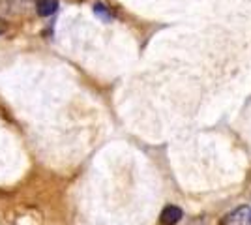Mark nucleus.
<instances>
[{
	"label": "nucleus",
	"mask_w": 251,
	"mask_h": 225,
	"mask_svg": "<svg viewBox=\"0 0 251 225\" xmlns=\"http://www.w3.org/2000/svg\"><path fill=\"white\" fill-rule=\"evenodd\" d=\"M94 13L101 19V21H111V13L105 8L103 4H96L94 6Z\"/></svg>",
	"instance_id": "nucleus-4"
},
{
	"label": "nucleus",
	"mask_w": 251,
	"mask_h": 225,
	"mask_svg": "<svg viewBox=\"0 0 251 225\" xmlns=\"http://www.w3.org/2000/svg\"><path fill=\"white\" fill-rule=\"evenodd\" d=\"M182 216H184L182 208H178L175 204H169L163 208V212L159 216V222H161V225H176L182 220Z\"/></svg>",
	"instance_id": "nucleus-2"
},
{
	"label": "nucleus",
	"mask_w": 251,
	"mask_h": 225,
	"mask_svg": "<svg viewBox=\"0 0 251 225\" xmlns=\"http://www.w3.org/2000/svg\"><path fill=\"white\" fill-rule=\"evenodd\" d=\"M58 10V0H38V13L42 17H49Z\"/></svg>",
	"instance_id": "nucleus-3"
},
{
	"label": "nucleus",
	"mask_w": 251,
	"mask_h": 225,
	"mask_svg": "<svg viewBox=\"0 0 251 225\" xmlns=\"http://www.w3.org/2000/svg\"><path fill=\"white\" fill-rule=\"evenodd\" d=\"M250 224H251V210H250Z\"/></svg>",
	"instance_id": "nucleus-6"
},
{
	"label": "nucleus",
	"mask_w": 251,
	"mask_h": 225,
	"mask_svg": "<svg viewBox=\"0 0 251 225\" xmlns=\"http://www.w3.org/2000/svg\"><path fill=\"white\" fill-rule=\"evenodd\" d=\"M221 225H251L250 224V208L248 206H238L232 212L223 218Z\"/></svg>",
	"instance_id": "nucleus-1"
},
{
	"label": "nucleus",
	"mask_w": 251,
	"mask_h": 225,
	"mask_svg": "<svg viewBox=\"0 0 251 225\" xmlns=\"http://www.w3.org/2000/svg\"><path fill=\"white\" fill-rule=\"evenodd\" d=\"M6 30H8V21L0 17V36H2V34L6 32Z\"/></svg>",
	"instance_id": "nucleus-5"
}]
</instances>
